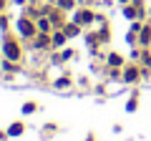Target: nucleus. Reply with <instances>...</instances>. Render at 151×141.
<instances>
[{
	"label": "nucleus",
	"instance_id": "obj_18",
	"mask_svg": "<svg viewBox=\"0 0 151 141\" xmlns=\"http://www.w3.org/2000/svg\"><path fill=\"white\" fill-rule=\"evenodd\" d=\"M68 86H70V78H68V76L55 78V88H68Z\"/></svg>",
	"mask_w": 151,
	"mask_h": 141
},
{
	"label": "nucleus",
	"instance_id": "obj_11",
	"mask_svg": "<svg viewBox=\"0 0 151 141\" xmlns=\"http://www.w3.org/2000/svg\"><path fill=\"white\" fill-rule=\"evenodd\" d=\"M63 30H65V35H68V38H73V35H78V33H81V25L73 20V23H65Z\"/></svg>",
	"mask_w": 151,
	"mask_h": 141
},
{
	"label": "nucleus",
	"instance_id": "obj_9",
	"mask_svg": "<svg viewBox=\"0 0 151 141\" xmlns=\"http://www.w3.org/2000/svg\"><path fill=\"white\" fill-rule=\"evenodd\" d=\"M35 25H38V33H53V23L48 20V15H40L35 20Z\"/></svg>",
	"mask_w": 151,
	"mask_h": 141
},
{
	"label": "nucleus",
	"instance_id": "obj_17",
	"mask_svg": "<svg viewBox=\"0 0 151 141\" xmlns=\"http://www.w3.org/2000/svg\"><path fill=\"white\" fill-rule=\"evenodd\" d=\"M108 38H111V30H108V25H101V30H98V40L103 43V40H108Z\"/></svg>",
	"mask_w": 151,
	"mask_h": 141
},
{
	"label": "nucleus",
	"instance_id": "obj_3",
	"mask_svg": "<svg viewBox=\"0 0 151 141\" xmlns=\"http://www.w3.org/2000/svg\"><path fill=\"white\" fill-rule=\"evenodd\" d=\"M40 10H43V15H48V20L53 23V30H58V28L65 25V18H63L65 10H60L58 5H55V8H53V5H43Z\"/></svg>",
	"mask_w": 151,
	"mask_h": 141
},
{
	"label": "nucleus",
	"instance_id": "obj_12",
	"mask_svg": "<svg viewBox=\"0 0 151 141\" xmlns=\"http://www.w3.org/2000/svg\"><path fill=\"white\" fill-rule=\"evenodd\" d=\"M23 15H28V18H33V20H38V18L43 15V10H40V8H35V5H28L25 10H23Z\"/></svg>",
	"mask_w": 151,
	"mask_h": 141
},
{
	"label": "nucleus",
	"instance_id": "obj_16",
	"mask_svg": "<svg viewBox=\"0 0 151 141\" xmlns=\"http://www.w3.org/2000/svg\"><path fill=\"white\" fill-rule=\"evenodd\" d=\"M20 134H23V124H20V121L10 124V129H8V136H20Z\"/></svg>",
	"mask_w": 151,
	"mask_h": 141
},
{
	"label": "nucleus",
	"instance_id": "obj_21",
	"mask_svg": "<svg viewBox=\"0 0 151 141\" xmlns=\"http://www.w3.org/2000/svg\"><path fill=\"white\" fill-rule=\"evenodd\" d=\"M141 28H144L141 20H131V30H134V33H141Z\"/></svg>",
	"mask_w": 151,
	"mask_h": 141
},
{
	"label": "nucleus",
	"instance_id": "obj_19",
	"mask_svg": "<svg viewBox=\"0 0 151 141\" xmlns=\"http://www.w3.org/2000/svg\"><path fill=\"white\" fill-rule=\"evenodd\" d=\"M73 5H76V0H58L60 10H73Z\"/></svg>",
	"mask_w": 151,
	"mask_h": 141
},
{
	"label": "nucleus",
	"instance_id": "obj_27",
	"mask_svg": "<svg viewBox=\"0 0 151 141\" xmlns=\"http://www.w3.org/2000/svg\"><path fill=\"white\" fill-rule=\"evenodd\" d=\"M119 3H121V5H126V3H131V0H119Z\"/></svg>",
	"mask_w": 151,
	"mask_h": 141
},
{
	"label": "nucleus",
	"instance_id": "obj_5",
	"mask_svg": "<svg viewBox=\"0 0 151 141\" xmlns=\"http://www.w3.org/2000/svg\"><path fill=\"white\" fill-rule=\"evenodd\" d=\"M30 43H33V48H35V50H48V48H53V43H50V33H38Z\"/></svg>",
	"mask_w": 151,
	"mask_h": 141
},
{
	"label": "nucleus",
	"instance_id": "obj_13",
	"mask_svg": "<svg viewBox=\"0 0 151 141\" xmlns=\"http://www.w3.org/2000/svg\"><path fill=\"white\" fill-rule=\"evenodd\" d=\"M108 65H113V68H121V65H124V58H121L119 53H108Z\"/></svg>",
	"mask_w": 151,
	"mask_h": 141
},
{
	"label": "nucleus",
	"instance_id": "obj_10",
	"mask_svg": "<svg viewBox=\"0 0 151 141\" xmlns=\"http://www.w3.org/2000/svg\"><path fill=\"white\" fill-rule=\"evenodd\" d=\"M124 18H126V20H139V10H136L131 3H126V5H124Z\"/></svg>",
	"mask_w": 151,
	"mask_h": 141
},
{
	"label": "nucleus",
	"instance_id": "obj_22",
	"mask_svg": "<svg viewBox=\"0 0 151 141\" xmlns=\"http://www.w3.org/2000/svg\"><path fill=\"white\" fill-rule=\"evenodd\" d=\"M35 109H38L35 103H25V106H23V114H33Z\"/></svg>",
	"mask_w": 151,
	"mask_h": 141
},
{
	"label": "nucleus",
	"instance_id": "obj_28",
	"mask_svg": "<svg viewBox=\"0 0 151 141\" xmlns=\"http://www.w3.org/2000/svg\"><path fill=\"white\" fill-rule=\"evenodd\" d=\"M28 3H35V0H28Z\"/></svg>",
	"mask_w": 151,
	"mask_h": 141
},
{
	"label": "nucleus",
	"instance_id": "obj_14",
	"mask_svg": "<svg viewBox=\"0 0 151 141\" xmlns=\"http://www.w3.org/2000/svg\"><path fill=\"white\" fill-rule=\"evenodd\" d=\"M3 70L5 73H18V60H3Z\"/></svg>",
	"mask_w": 151,
	"mask_h": 141
},
{
	"label": "nucleus",
	"instance_id": "obj_25",
	"mask_svg": "<svg viewBox=\"0 0 151 141\" xmlns=\"http://www.w3.org/2000/svg\"><path fill=\"white\" fill-rule=\"evenodd\" d=\"M70 55H73V50H70V48H68V50H63V53H60V58H63V60H68V58H70Z\"/></svg>",
	"mask_w": 151,
	"mask_h": 141
},
{
	"label": "nucleus",
	"instance_id": "obj_7",
	"mask_svg": "<svg viewBox=\"0 0 151 141\" xmlns=\"http://www.w3.org/2000/svg\"><path fill=\"white\" fill-rule=\"evenodd\" d=\"M139 45H141V48H149V45H151V20L144 23V28H141V33H139Z\"/></svg>",
	"mask_w": 151,
	"mask_h": 141
},
{
	"label": "nucleus",
	"instance_id": "obj_2",
	"mask_svg": "<svg viewBox=\"0 0 151 141\" xmlns=\"http://www.w3.org/2000/svg\"><path fill=\"white\" fill-rule=\"evenodd\" d=\"M3 55H5L8 60H20V55H23L18 40L13 38V35H8V30H5V35H3Z\"/></svg>",
	"mask_w": 151,
	"mask_h": 141
},
{
	"label": "nucleus",
	"instance_id": "obj_8",
	"mask_svg": "<svg viewBox=\"0 0 151 141\" xmlns=\"http://www.w3.org/2000/svg\"><path fill=\"white\" fill-rule=\"evenodd\" d=\"M65 40H68V35H65V30H63V28H58V30H53V33H50V43H53V48H63V45H65Z\"/></svg>",
	"mask_w": 151,
	"mask_h": 141
},
{
	"label": "nucleus",
	"instance_id": "obj_23",
	"mask_svg": "<svg viewBox=\"0 0 151 141\" xmlns=\"http://www.w3.org/2000/svg\"><path fill=\"white\" fill-rule=\"evenodd\" d=\"M0 28L8 30V15H5V13H0Z\"/></svg>",
	"mask_w": 151,
	"mask_h": 141
},
{
	"label": "nucleus",
	"instance_id": "obj_20",
	"mask_svg": "<svg viewBox=\"0 0 151 141\" xmlns=\"http://www.w3.org/2000/svg\"><path fill=\"white\" fill-rule=\"evenodd\" d=\"M86 43H88V45H93V48H96V45L101 43V40H98V35H96V33H86Z\"/></svg>",
	"mask_w": 151,
	"mask_h": 141
},
{
	"label": "nucleus",
	"instance_id": "obj_24",
	"mask_svg": "<svg viewBox=\"0 0 151 141\" xmlns=\"http://www.w3.org/2000/svg\"><path fill=\"white\" fill-rule=\"evenodd\" d=\"M93 23H98V25H106V15H103V13H96V20Z\"/></svg>",
	"mask_w": 151,
	"mask_h": 141
},
{
	"label": "nucleus",
	"instance_id": "obj_4",
	"mask_svg": "<svg viewBox=\"0 0 151 141\" xmlns=\"http://www.w3.org/2000/svg\"><path fill=\"white\" fill-rule=\"evenodd\" d=\"M73 20L78 23V25H91V23L96 20V13H93L91 8H78V10L73 13Z\"/></svg>",
	"mask_w": 151,
	"mask_h": 141
},
{
	"label": "nucleus",
	"instance_id": "obj_26",
	"mask_svg": "<svg viewBox=\"0 0 151 141\" xmlns=\"http://www.w3.org/2000/svg\"><path fill=\"white\" fill-rule=\"evenodd\" d=\"M5 3H8V0H0V13L5 10Z\"/></svg>",
	"mask_w": 151,
	"mask_h": 141
},
{
	"label": "nucleus",
	"instance_id": "obj_1",
	"mask_svg": "<svg viewBox=\"0 0 151 141\" xmlns=\"http://www.w3.org/2000/svg\"><path fill=\"white\" fill-rule=\"evenodd\" d=\"M15 25H18L20 38H25V40H33V38L38 35V25H35V20H33V18H28V15H20Z\"/></svg>",
	"mask_w": 151,
	"mask_h": 141
},
{
	"label": "nucleus",
	"instance_id": "obj_6",
	"mask_svg": "<svg viewBox=\"0 0 151 141\" xmlns=\"http://www.w3.org/2000/svg\"><path fill=\"white\" fill-rule=\"evenodd\" d=\"M139 78H141V68H136V65H126L124 68V78H121L124 83H136Z\"/></svg>",
	"mask_w": 151,
	"mask_h": 141
},
{
	"label": "nucleus",
	"instance_id": "obj_15",
	"mask_svg": "<svg viewBox=\"0 0 151 141\" xmlns=\"http://www.w3.org/2000/svg\"><path fill=\"white\" fill-rule=\"evenodd\" d=\"M141 65H146V68H151V50L149 48H144V50H141Z\"/></svg>",
	"mask_w": 151,
	"mask_h": 141
}]
</instances>
